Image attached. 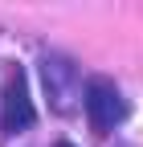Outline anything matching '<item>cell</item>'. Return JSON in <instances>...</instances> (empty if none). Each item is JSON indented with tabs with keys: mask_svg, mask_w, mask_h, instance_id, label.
Segmentation results:
<instances>
[{
	"mask_svg": "<svg viewBox=\"0 0 143 147\" xmlns=\"http://www.w3.org/2000/svg\"><path fill=\"white\" fill-rule=\"evenodd\" d=\"M82 110H86V119H90V127L98 135H111L123 123V115H127V102H123L119 86L111 78H90L82 86Z\"/></svg>",
	"mask_w": 143,
	"mask_h": 147,
	"instance_id": "1",
	"label": "cell"
},
{
	"mask_svg": "<svg viewBox=\"0 0 143 147\" xmlns=\"http://www.w3.org/2000/svg\"><path fill=\"white\" fill-rule=\"evenodd\" d=\"M37 110L29 98V78L21 65H12L4 74V86H0V131L4 135H21L25 127H33Z\"/></svg>",
	"mask_w": 143,
	"mask_h": 147,
	"instance_id": "2",
	"label": "cell"
},
{
	"mask_svg": "<svg viewBox=\"0 0 143 147\" xmlns=\"http://www.w3.org/2000/svg\"><path fill=\"white\" fill-rule=\"evenodd\" d=\"M41 82H45V98L53 106V115H74V110H78L82 86H78V69H74L69 57L45 53V57H41Z\"/></svg>",
	"mask_w": 143,
	"mask_h": 147,
	"instance_id": "3",
	"label": "cell"
},
{
	"mask_svg": "<svg viewBox=\"0 0 143 147\" xmlns=\"http://www.w3.org/2000/svg\"><path fill=\"white\" fill-rule=\"evenodd\" d=\"M53 147H74V143H69V139H57V143H53Z\"/></svg>",
	"mask_w": 143,
	"mask_h": 147,
	"instance_id": "4",
	"label": "cell"
}]
</instances>
